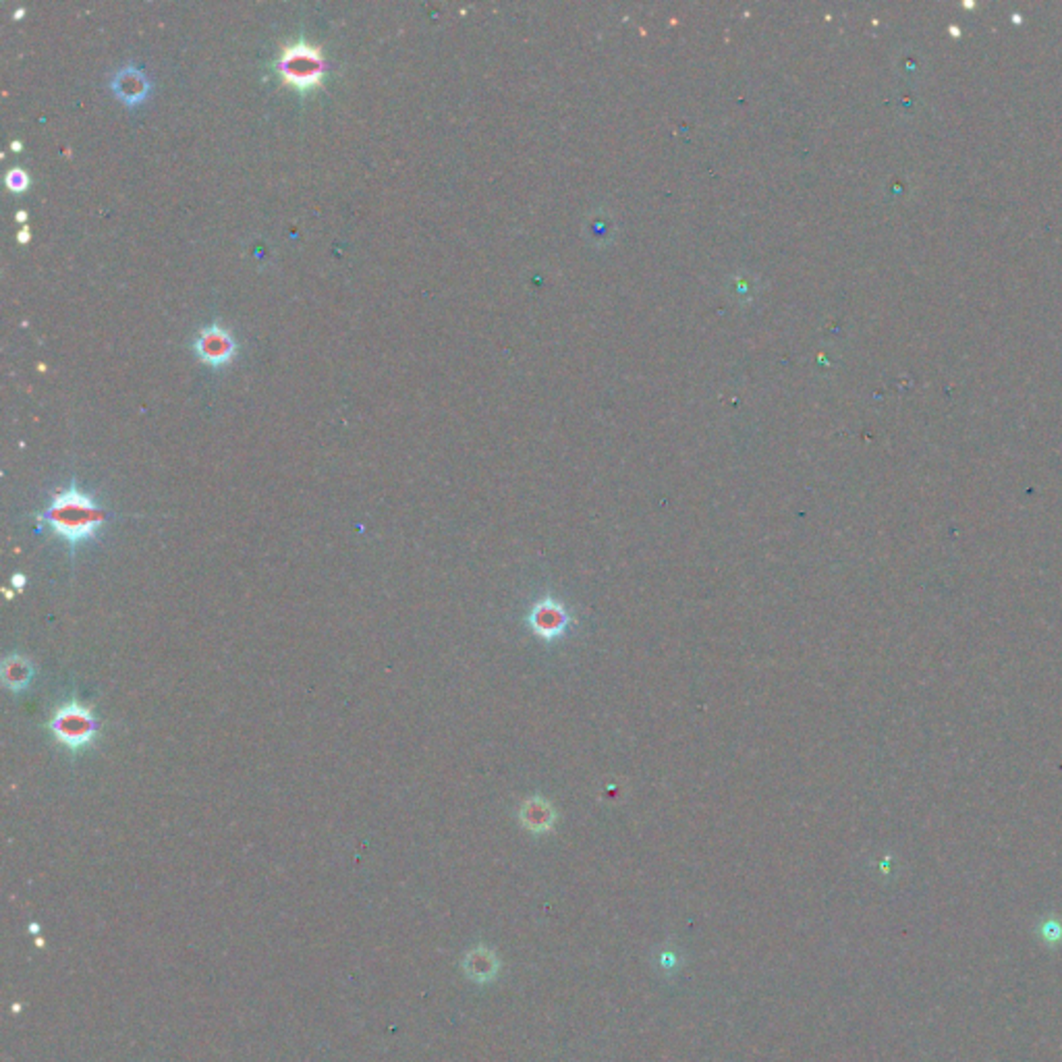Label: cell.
Segmentation results:
<instances>
[{
  "label": "cell",
  "instance_id": "cell-9",
  "mask_svg": "<svg viewBox=\"0 0 1062 1062\" xmlns=\"http://www.w3.org/2000/svg\"><path fill=\"white\" fill-rule=\"evenodd\" d=\"M467 969H469V974H472L474 977H492V975H495L496 963H495V959H492L490 953L475 951V953L469 954Z\"/></svg>",
  "mask_w": 1062,
  "mask_h": 1062
},
{
  "label": "cell",
  "instance_id": "cell-4",
  "mask_svg": "<svg viewBox=\"0 0 1062 1062\" xmlns=\"http://www.w3.org/2000/svg\"><path fill=\"white\" fill-rule=\"evenodd\" d=\"M193 349L197 358L206 366L223 368L237 355V340L231 335V330L223 328L220 324H210L195 337Z\"/></svg>",
  "mask_w": 1062,
  "mask_h": 1062
},
{
  "label": "cell",
  "instance_id": "cell-3",
  "mask_svg": "<svg viewBox=\"0 0 1062 1062\" xmlns=\"http://www.w3.org/2000/svg\"><path fill=\"white\" fill-rule=\"evenodd\" d=\"M50 728L63 745L71 749H81L94 739V734L98 733V723L92 716V710L78 702H71L60 705L57 710Z\"/></svg>",
  "mask_w": 1062,
  "mask_h": 1062
},
{
  "label": "cell",
  "instance_id": "cell-12",
  "mask_svg": "<svg viewBox=\"0 0 1062 1062\" xmlns=\"http://www.w3.org/2000/svg\"><path fill=\"white\" fill-rule=\"evenodd\" d=\"M24 581H26V579H24V575H15V578H13L15 588H21V586H24Z\"/></svg>",
  "mask_w": 1062,
  "mask_h": 1062
},
{
  "label": "cell",
  "instance_id": "cell-5",
  "mask_svg": "<svg viewBox=\"0 0 1062 1062\" xmlns=\"http://www.w3.org/2000/svg\"><path fill=\"white\" fill-rule=\"evenodd\" d=\"M110 88L120 102L127 106H135L146 100L151 83L148 79V75L138 69V67H120V69L112 75Z\"/></svg>",
  "mask_w": 1062,
  "mask_h": 1062
},
{
  "label": "cell",
  "instance_id": "cell-7",
  "mask_svg": "<svg viewBox=\"0 0 1062 1062\" xmlns=\"http://www.w3.org/2000/svg\"><path fill=\"white\" fill-rule=\"evenodd\" d=\"M34 677V666L24 656H9L3 662V681L11 692H21Z\"/></svg>",
  "mask_w": 1062,
  "mask_h": 1062
},
{
  "label": "cell",
  "instance_id": "cell-1",
  "mask_svg": "<svg viewBox=\"0 0 1062 1062\" xmlns=\"http://www.w3.org/2000/svg\"><path fill=\"white\" fill-rule=\"evenodd\" d=\"M44 521L69 544L86 542L98 534L104 523V511L94 503L92 496L81 492L78 485L58 492L44 513Z\"/></svg>",
  "mask_w": 1062,
  "mask_h": 1062
},
{
  "label": "cell",
  "instance_id": "cell-10",
  "mask_svg": "<svg viewBox=\"0 0 1062 1062\" xmlns=\"http://www.w3.org/2000/svg\"><path fill=\"white\" fill-rule=\"evenodd\" d=\"M5 183H6V187L11 189V192L21 193V192H26V189L29 187V174L24 169H19V166H15V169H11L9 172H6Z\"/></svg>",
  "mask_w": 1062,
  "mask_h": 1062
},
{
  "label": "cell",
  "instance_id": "cell-11",
  "mask_svg": "<svg viewBox=\"0 0 1062 1062\" xmlns=\"http://www.w3.org/2000/svg\"><path fill=\"white\" fill-rule=\"evenodd\" d=\"M17 239H19V241H21V243H27V241H29V229H27V226H24V229H21V231H19V234H17Z\"/></svg>",
  "mask_w": 1062,
  "mask_h": 1062
},
{
  "label": "cell",
  "instance_id": "cell-6",
  "mask_svg": "<svg viewBox=\"0 0 1062 1062\" xmlns=\"http://www.w3.org/2000/svg\"><path fill=\"white\" fill-rule=\"evenodd\" d=\"M529 625L537 637L555 640V637H560L567 631L568 614L558 602L544 600L540 604H536L534 610H531Z\"/></svg>",
  "mask_w": 1062,
  "mask_h": 1062
},
{
  "label": "cell",
  "instance_id": "cell-2",
  "mask_svg": "<svg viewBox=\"0 0 1062 1062\" xmlns=\"http://www.w3.org/2000/svg\"><path fill=\"white\" fill-rule=\"evenodd\" d=\"M280 81L299 92H309L318 88L326 75V60L322 50L306 40H295L280 50L275 63Z\"/></svg>",
  "mask_w": 1062,
  "mask_h": 1062
},
{
  "label": "cell",
  "instance_id": "cell-8",
  "mask_svg": "<svg viewBox=\"0 0 1062 1062\" xmlns=\"http://www.w3.org/2000/svg\"><path fill=\"white\" fill-rule=\"evenodd\" d=\"M521 820L523 824L529 826L531 830L542 832L546 828H550L552 820H555V814H552V807L548 803H544L542 799H531L526 803V807H523Z\"/></svg>",
  "mask_w": 1062,
  "mask_h": 1062
}]
</instances>
